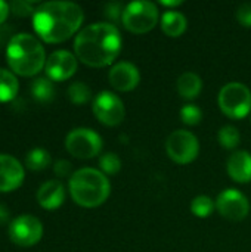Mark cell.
I'll use <instances>...</instances> for the list:
<instances>
[{
  "label": "cell",
  "instance_id": "14",
  "mask_svg": "<svg viewBox=\"0 0 251 252\" xmlns=\"http://www.w3.org/2000/svg\"><path fill=\"white\" fill-rule=\"evenodd\" d=\"M109 84L118 92H130L133 90L139 81L141 74L139 69L130 62H118L115 63L108 74Z\"/></svg>",
  "mask_w": 251,
  "mask_h": 252
},
{
  "label": "cell",
  "instance_id": "21",
  "mask_svg": "<svg viewBox=\"0 0 251 252\" xmlns=\"http://www.w3.org/2000/svg\"><path fill=\"white\" fill-rule=\"evenodd\" d=\"M50 154L43 149V148H36V149H31L27 157H25V164L30 170L33 171H40V170H44L50 165Z\"/></svg>",
  "mask_w": 251,
  "mask_h": 252
},
{
  "label": "cell",
  "instance_id": "15",
  "mask_svg": "<svg viewBox=\"0 0 251 252\" xmlns=\"http://www.w3.org/2000/svg\"><path fill=\"white\" fill-rule=\"evenodd\" d=\"M229 177L238 183L251 182V154L247 151L234 152L226 162Z\"/></svg>",
  "mask_w": 251,
  "mask_h": 252
},
{
  "label": "cell",
  "instance_id": "3",
  "mask_svg": "<svg viewBox=\"0 0 251 252\" xmlns=\"http://www.w3.org/2000/svg\"><path fill=\"white\" fill-rule=\"evenodd\" d=\"M6 59L10 69L19 75H36L46 66V53L41 43L28 32L15 34L6 47Z\"/></svg>",
  "mask_w": 251,
  "mask_h": 252
},
{
  "label": "cell",
  "instance_id": "4",
  "mask_svg": "<svg viewBox=\"0 0 251 252\" xmlns=\"http://www.w3.org/2000/svg\"><path fill=\"white\" fill-rule=\"evenodd\" d=\"M70 193L75 204L84 208L102 205L111 192L108 177L95 168H80L70 177Z\"/></svg>",
  "mask_w": 251,
  "mask_h": 252
},
{
  "label": "cell",
  "instance_id": "9",
  "mask_svg": "<svg viewBox=\"0 0 251 252\" xmlns=\"http://www.w3.org/2000/svg\"><path fill=\"white\" fill-rule=\"evenodd\" d=\"M10 241L22 248L36 245L43 236V224L34 216H19L9 223L7 229Z\"/></svg>",
  "mask_w": 251,
  "mask_h": 252
},
{
  "label": "cell",
  "instance_id": "17",
  "mask_svg": "<svg viewBox=\"0 0 251 252\" xmlns=\"http://www.w3.org/2000/svg\"><path fill=\"white\" fill-rule=\"evenodd\" d=\"M188 21L183 13L178 10H166L161 16V28L169 37H179L185 32Z\"/></svg>",
  "mask_w": 251,
  "mask_h": 252
},
{
  "label": "cell",
  "instance_id": "12",
  "mask_svg": "<svg viewBox=\"0 0 251 252\" xmlns=\"http://www.w3.org/2000/svg\"><path fill=\"white\" fill-rule=\"evenodd\" d=\"M46 74L52 81H64L77 71V56L68 50H56L46 61Z\"/></svg>",
  "mask_w": 251,
  "mask_h": 252
},
{
  "label": "cell",
  "instance_id": "33",
  "mask_svg": "<svg viewBox=\"0 0 251 252\" xmlns=\"http://www.w3.org/2000/svg\"><path fill=\"white\" fill-rule=\"evenodd\" d=\"M163 6H167V7H173V6H180L182 1L180 0H175V1H169V0H161L160 1Z\"/></svg>",
  "mask_w": 251,
  "mask_h": 252
},
{
  "label": "cell",
  "instance_id": "32",
  "mask_svg": "<svg viewBox=\"0 0 251 252\" xmlns=\"http://www.w3.org/2000/svg\"><path fill=\"white\" fill-rule=\"evenodd\" d=\"M7 221H9V210L3 204H0V226L7 224Z\"/></svg>",
  "mask_w": 251,
  "mask_h": 252
},
{
  "label": "cell",
  "instance_id": "30",
  "mask_svg": "<svg viewBox=\"0 0 251 252\" xmlns=\"http://www.w3.org/2000/svg\"><path fill=\"white\" fill-rule=\"evenodd\" d=\"M123 12L124 7L120 3H108L107 4V16H109L112 21H118L120 18H123Z\"/></svg>",
  "mask_w": 251,
  "mask_h": 252
},
{
  "label": "cell",
  "instance_id": "13",
  "mask_svg": "<svg viewBox=\"0 0 251 252\" xmlns=\"http://www.w3.org/2000/svg\"><path fill=\"white\" fill-rule=\"evenodd\" d=\"M24 168L10 155L0 154V192H12L24 182Z\"/></svg>",
  "mask_w": 251,
  "mask_h": 252
},
{
  "label": "cell",
  "instance_id": "25",
  "mask_svg": "<svg viewBox=\"0 0 251 252\" xmlns=\"http://www.w3.org/2000/svg\"><path fill=\"white\" fill-rule=\"evenodd\" d=\"M99 167L104 174L114 176L121 170V159L114 152H107L99 158Z\"/></svg>",
  "mask_w": 251,
  "mask_h": 252
},
{
  "label": "cell",
  "instance_id": "5",
  "mask_svg": "<svg viewBox=\"0 0 251 252\" xmlns=\"http://www.w3.org/2000/svg\"><path fill=\"white\" fill-rule=\"evenodd\" d=\"M219 106L222 112L229 118H246L251 111L250 89L238 81L225 84L219 92Z\"/></svg>",
  "mask_w": 251,
  "mask_h": 252
},
{
  "label": "cell",
  "instance_id": "6",
  "mask_svg": "<svg viewBox=\"0 0 251 252\" xmlns=\"http://www.w3.org/2000/svg\"><path fill=\"white\" fill-rule=\"evenodd\" d=\"M121 22L124 28L133 34L149 32L158 22V7L148 0L132 1L124 6Z\"/></svg>",
  "mask_w": 251,
  "mask_h": 252
},
{
  "label": "cell",
  "instance_id": "19",
  "mask_svg": "<svg viewBox=\"0 0 251 252\" xmlns=\"http://www.w3.org/2000/svg\"><path fill=\"white\" fill-rule=\"evenodd\" d=\"M30 90L33 97L41 103H49L55 97V86L50 78H44V77L36 78L30 86Z\"/></svg>",
  "mask_w": 251,
  "mask_h": 252
},
{
  "label": "cell",
  "instance_id": "22",
  "mask_svg": "<svg viewBox=\"0 0 251 252\" xmlns=\"http://www.w3.org/2000/svg\"><path fill=\"white\" fill-rule=\"evenodd\" d=\"M68 97L72 103L83 105L92 99V90L86 83L75 81V83L70 84V87H68Z\"/></svg>",
  "mask_w": 251,
  "mask_h": 252
},
{
  "label": "cell",
  "instance_id": "8",
  "mask_svg": "<svg viewBox=\"0 0 251 252\" xmlns=\"http://www.w3.org/2000/svg\"><path fill=\"white\" fill-rule=\"evenodd\" d=\"M166 151L172 161L185 165L192 162L200 152V143L195 134L188 130H175L166 140Z\"/></svg>",
  "mask_w": 251,
  "mask_h": 252
},
{
  "label": "cell",
  "instance_id": "28",
  "mask_svg": "<svg viewBox=\"0 0 251 252\" xmlns=\"http://www.w3.org/2000/svg\"><path fill=\"white\" fill-rule=\"evenodd\" d=\"M237 19L241 25L251 27V3H243L237 9Z\"/></svg>",
  "mask_w": 251,
  "mask_h": 252
},
{
  "label": "cell",
  "instance_id": "16",
  "mask_svg": "<svg viewBox=\"0 0 251 252\" xmlns=\"http://www.w3.org/2000/svg\"><path fill=\"white\" fill-rule=\"evenodd\" d=\"M65 199V189L64 185L58 180H49L43 183L37 192L38 205L46 210H55L62 205Z\"/></svg>",
  "mask_w": 251,
  "mask_h": 252
},
{
  "label": "cell",
  "instance_id": "31",
  "mask_svg": "<svg viewBox=\"0 0 251 252\" xmlns=\"http://www.w3.org/2000/svg\"><path fill=\"white\" fill-rule=\"evenodd\" d=\"M9 12H10V6L6 1H1L0 0V24L4 22V19L7 18Z\"/></svg>",
  "mask_w": 251,
  "mask_h": 252
},
{
  "label": "cell",
  "instance_id": "1",
  "mask_svg": "<svg viewBox=\"0 0 251 252\" xmlns=\"http://www.w3.org/2000/svg\"><path fill=\"white\" fill-rule=\"evenodd\" d=\"M121 43V34L114 24L95 22L78 31L74 40V52L83 63L102 68L117 59Z\"/></svg>",
  "mask_w": 251,
  "mask_h": 252
},
{
  "label": "cell",
  "instance_id": "2",
  "mask_svg": "<svg viewBox=\"0 0 251 252\" xmlns=\"http://www.w3.org/2000/svg\"><path fill=\"white\" fill-rule=\"evenodd\" d=\"M84 19L83 9L72 1H44L36 7L33 27L46 43H61L74 35Z\"/></svg>",
  "mask_w": 251,
  "mask_h": 252
},
{
  "label": "cell",
  "instance_id": "27",
  "mask_svg": "<svg viewBox=\"0 0 251 252\" xmlns=\"http://www.w3.org/2000/svg\"><path fill=\"white\" fill-rule=\"evenodd\" d=\"M9 6H10V10L16 16H30V15H34V12H36L34 4L27 0H15Z\"/></svg>",
  "mask_w": 251,
  "mask_h": 252
},
{
  "label": "cell",
  "instance_id": "29",
  "mask_svg": "<svg viewBox=\"0 0 251 252\" xmlns=\"http://www.w3.org/2000/svg\"><path fill=\"white\" fill-rule=\"evenodd\" d=\"M71 170H72V165L70 161L67 159H58L53 165V171L58 177H71Z\"/></svg>",
  "mask_w": 251,
  "mask_h": 252
},
{
  "label": "cell",
  "instance_id": "11",
  "mask_svg": "<svg viewBox=\"0 0 251 252\" xmlns=\"http://www.w3.org/2000/svg\"><path fill=\"white\" fill-rule=\"evenodd\" d=\"M216 208L222 217L231 221H241L250 213V202L243 192L237 189H226L219 193Z\"/></svg>",
  "mask_w": 251,
  "mask_h": 252
},
{
  "label": "cell",
  "instance_id": "18",
  "mask_svg": "<svg viewBox=\"0 0 251 252\" xmlns=\"http://www.w3.org/2000/svg\"><path fill=\"white\" fill-rule=\"evenodd\" d=\"M203 89V81L198 74L186 71L178 78V92L183 99H195Z\"/></svg>",
  "mask_w": 251,
  "mask_h": 252
},
{
  "label": "cell",
  "instance_id": "23",
  "mask_svg": "<svg viewBox=\"0 0 251 252\" xmlns=\"http://www.w3.org/2000/svg\"><path fill=\"white\" fill-rule=\"evenodd\" d=\"M215 207H216L215 201L210 196H207V195H200V196L194 198V201L191 202V211H192V214L197 216V217H200V219L209 217L213 213Z\"/></svg>",
  "mask_w": 251,
  "mask_h": 252
},
{
  "label": "cell",
  "instance_id": "7",
  "mask_svg": "<svg viewBox=\"0 0 251 252\" xmlns=\"http://www.w3.org/2000/svg\"><path fill=\"white\" fill-rule=\"evenodd\" d=\"M65 148L72 157L89 159L96 157L102 151V139L92 128L78 127L67 134Z\"/></svg>",
  "mask_w": 251,
  "mask_h": 252
},
{
  "label": "cell",
  "instance_id": "10",
  "mask_svg": "<svg viewBox=\"0 0 251 252\" xmlns=\"http://www.w3.org/2000/svg\"><path fill=\"white\" fill-rule=\"evenodd\" d=\"M95 117L108 127H115L123 123L126 111L123 100L112 92L104 90L93 99L92 103Z\"/></svg>",
  "mask_w": 251,
  "mask_h": 252
},
{
  "label": "cell",
  "instance_id": "24",
  "mask_svg": "<svg viewBox=\"0 0 251 252\" xmlns=\"http://www.w3.org/2000/svg\"><path fill=\"white\" fill-rule=\"evenodd\" d=\"M219 143L225 148V149H235L240 145V131L234 127V126H223L219 130L217 134Z\"/></svg>",
  "mask_w": 251,
  "mask_h": 252
},
{
  "label": "cell",
  "instance_id": "20",
  "mask_svg": "<svg viewBox=\"0 0 251 252\" xmlns=\"http://www.w3.org/2000/svg\"><path fill=\"white\" fill-rule=\"evenodd\" d=\"M18 80L13 72L0 68V102H9L15 99L18 93Z\"/></svg>",
  "mask_w": 251,
  "mask_h": 252
},
{
  "label": "cell",
  "instance_id": "26",
  "mask_svg": "<svg viewBox=\"0 0 251 252\" xmlns=\"http://www.w3.org/2000/svg\"><path fill=\"white\" fill-rule=\"evenodd\" d=\"M180 118L186 126H197L203 120V112L197 105L188 103L183 105L180 109Z\"/></svg>",
  "mask_w": 251,
  "mask_h": 252
}]
</instances>
